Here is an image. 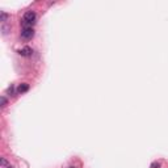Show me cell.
I'll return each instance as SVG.
<instances>
[{
	"label": "cell",
	"instance_id": "52a82bcc",
	"mask_svg": "<svg viewBox=\"0 0 168 168\" xmlns=\"http://www.w3.org/2000/svg\"><path fill=\"white\" fill-rule=\"evenodd\" d=\"M7 164H8V163H7V160H5V159L3 158V159H1V168H5V167H8Z\"/></svg>",
	"mask_w": 168,
	"mask_h": 168
},
{
	"label": "cell",
	"instance_id": "3957f363",
	"mask_svg": "<svg viewBox=\"0 0 168 168\" xmlns=\"http://www.w3.org/2000/svg\"><path fill=\"white\" fill-rule=\"evenodd\" d=\"M32 53H33V50L30 49V47H24V49H20L19 50V54L22 55V57H30L32 55Z\"/></svg>",
	"mask_w": 168,
	"mask_h": 168
},
{
	"label": "cell",
	"instance_id": "30bf717a",
	"mask_svg": "<svg viewBox=\"0 0 168 168\" xmlns=\"http://www.w3.org/2000/svg\"><path fill=\"white\" fill-rule=\"evenodd\" d=\"M70 168H72V167H70Z\"/></svg>",
	"mask_w": 168,
	"mask_h": 168
},
{
	"label": "cell",
	"instance_id": "8992f818",
	"mask_svg": "<svg viewBox=\"0 0 168 168\" xmlns=\"http://www.w3.org/2000/svg\"><path fill=\"white\" fill-rule=\"evenodd\" d=\"M0 103H1V106L4 108V106L7 105V99H5L4 96H1V99H0Z\"/></svg>",
	"mask_w": 168,
	"mask_h": 168
},
{
	"label": "cell",
	"instance_id": "5b68a950",
	"mask_svg": "<svg viewBox=\"0 0 168 168\" xmlns=\"http://www.w3.org/2000/svg\"><path fill=\"white\" fill-rule=\"evenodd\" d=\"M8 17V15L5 12H1V15H0V21H5Z\"/></svg>",
	"mask_w": 168,
	"mask_h": 168
},
{
	"label": "cell",
	"instance_id": "277c9868",
	"mask_svg": "<svg viewBox=\"0 0 168 168\" xmlns=\"http://www.w3.org/2000/svg\"><path fill=\"white\" fill-rule=\"evenodd\" d=\"M28 89H29V84L22 83V84H20V85H19L17 92H19V93H24V92H26Z\"/></svg>",
	"mask_w": 168,
	"mask_h": 168
},
{
	"label": "cell",
	"instance_id": "ba28073f",
	"mask_svg": "<svg viewBox=\"0 0 168 168\" xmlns=\"http://www.w3.org/2000/svg\"><path fill=\"white\" fill-rule=\"evenodd\" d=\"M159 167H160V164H159L158 162H154V163L151 164V168H159Z\"/></svg>",
	"mask_w": 168,
	"mask_h": 168
},
{
	"label": "cell",
	"instance_id": "6da1fadb",
	"mask_svg": "<svg viewBox=\"0 0 168 168\" xmlns=\"http://www.w3.org/2000/svg\"><path fill=\"white\" fill-rule=\"evenodd\" d=\"M36 19H37V15H36L33 11H29L24 15L22 17V26L24 28H32V25L36 22Z\"/></svg>",
	"mask_w": 168,
	"mask_h": 168
},
{
	"label": "cell",
	"instance_id": "7a4b0ae2",
	"mask_svg": "<svg viewBox=\"0 0 168 168\" xmlns=\"http://www.w3.org/2000/svg\"><path fill=\"white\" fill-rule=\"evenodd\" d=\"M33 36H34V30H33V28H24V29L21 30V38L22 40H30V38H33Z\"/></svg>",
	"mask_w": 168,
	"mask_h": 168
},
{
	"label": "cell",
	"instance_id": "9c48e42d",
	"mask_svg": "<svg viewBox=\"0 0 168 168\" xmlns=\"http://www.w3.org/2000/svg\"><path fill=\"white\" fill-rule=\"evenodd\" d=\"M5 168H13L12 166H8V167H5Z\"/></svg>",
	"mask_w": 168,
	"mask_h": 168
}]
</instances>
